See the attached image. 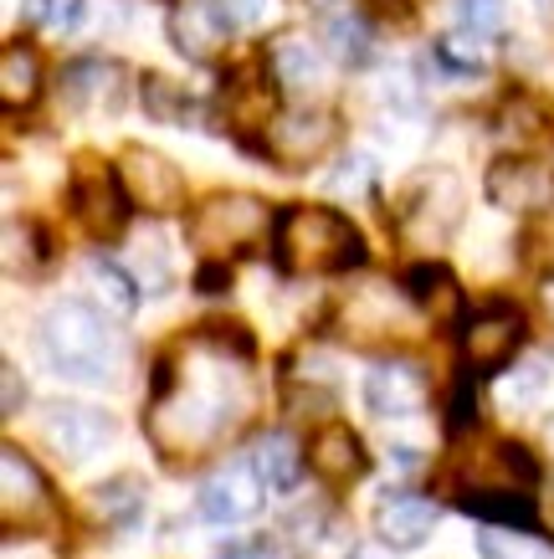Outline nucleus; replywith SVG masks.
<instances>
[{"instance_id":"f257e3e1","label":"nucleus","mask_w":554,"mask_h":559,"mask_svg":"<svg viewBox=\"0 0 554 559\" xmlns=\"http://www.w3.org/2000/svg\"><path fill=\"white\" fill-rule=\"evenodd\" d=\"M232 349L252 355V340L241 323H205L185 365H160L150 401V437L165 457H196L205 447H216L226 431L247 421L252 411V385L247 374L232 370Z\"/></svg>"},{"instance_id":"f03ea898","label":"nucleus","mask_w":554,"mask_h":559,"mask_svg":"<svg viewBox=\"0 0 554 559\" xmlns=\"http://www.w3.org/2000/svg\"><path fill=\"white\" fill-rule=\"evenodd\" d=\"M272 257L283 272H350L365 262V237L329 205H287L272 231Z\"/></svg>"},{"instance_id":"7ed1b4c3","label":"nucleus","mask_w":554,"mask_h":559,"mask_svg":"<svg viewBox=\"0 0 554 559\" xmlns=\"http://www.w3.org/2000/svg\"><path fill=\"white\" fill-rule=\"evenodd\" d=\"M42 349H47L51 370L68 374V380H83V385H108L123 370V344L114 340V329L98 308L78 304H57L42 319Z\"/></svg>"},{"instance_id":"20e7f679","label":"nucleus","mask_w":554,"mask_h":559,"mask_svg":"<svg viewBox=\"0 0 554 559\" xmlns=\"http://www.w3.org/2000/svg\"><path fill=\"white\" fill-rule=\"evenodd\" d=\"M278 231L268 201H257L247 190H221V195H205L190 216V247L201 257H236L257 247V241Z\"/></svg>"},{"instance_id":"39448f33","label":"nucleus","mask_w":554,"mask_h":559,"mask_svg":"<svg viewBox=\"0 0 554 559\" xmlns=\"http://www.w3.org/2000/svg\"><path fill=\"white\" fill-rule=\"evenodd\" d=\"M129 190L118 180V170L98 165V159H83L78 175H72V211L87 226V237L98 241H118L129 231Z\"/></svg>"},{"instance_id":"423d86ee","label":"nucleus","mask_w":554,"mask_h":559,"mask_svg":"<svg viewBox=\"0 0 554 559\" xmlns=\"http://www.w3.org/2000/svg\"><path fill=\"white\" fill-rule=\"evenodd\" d=\"M457 221H462V186H457V175L437 170L405 195L401 237L416 247H441L457 231Z\"/></svg>"},{"instance_id":"0eeeda50","label":"nucleus","mask_w":554,"mask_h":559,"mask_svg":"<svg viewBox=\"0 0 554 559\" xmlns=\"http://www.w3.org/2000/svg\"><path fill=\"white\" fill-rule=\"evenodd\" d=\"M118 180L129 190V201L150 216H175L185 211V175L169 165L160 150H144V144H129L118 154Z\"/></svg>"},{"instance_id":"6e6552de","label":"nucleus","mask_w":554,"mask_h":559,"mask_svg":"<svg viewBox=\"0 0 554 559\" xmlns=\"http://www.w3.org/2000/svg\"><path fill=\"white\" fill-rule=\"evenodd\" d=\"M42 437L57 457L68 462H93L114 441V416L98 406H83V401H51L42 411Z\"/></svg>"},{"instance_id":"1a4fd4ad","label":"nucleus","mask_w":554,"mask_h":559,"mask_svg":"<svg viewBox=\"0 0 554 559\" xmlns=\"http://www.w3.org/2000/svg\"><path fill=\"white\" fill-rule=\"evenodd\" d=\"M0 513H5V534L21 528H42L51 519V488L42 467H36L21 447L0 452Z\"/></svg>"},{"instance_id":"9d476101","label":"nucleus","mask_w":554,"mask_h":559,"mask_svg":"<svg viewBox=\"0 0 554 559\" xmlns=\"http://www.w3.org/2000/svg\"><path fill=\"white\" fill-rule=\"evenodd\" d=\"M519 344H523V313L514 304L478 308L468 319V329H462V355H468V365L478 374L504 370L508 359L519 355Z\"/></svg>"},{"instance_id":"9b49d317","label":"nucleus","mask_w":554,"mask_h":559,"mask_svg":"<svg viewBox=\"0 0 554 559\" xmlns=\"http://www.w3.org/2000/svg\"><path fill=\"white\" fill-rule=\"evenodd\" d=\"M329 144H334V114H323V108H287L268 129V154L287 170L314 165Z\"/></svg>"},{"instance_id":"f8f14e48","label":"nucleus","mask_w":554,"mask_h":559,"mask_svg":"<svg viewBox=\"0 0 554 559\" xmlns=\"http://www.w3.org/2000/svg\"><path fill=\"white\" fill-rule=\"evenodd\" d=\"M236 26H241V21H236L221 0H180V5L169 11V36H175V47H180L185 57H196V62L216 57L221 47H232Z\"/></svg>"},{"instance_id":"ddd939ff","label":"nucleus","mask_w":554,"mask_h":559,"mask_svg":"<svg viewBox=\"0 0 554 559\" xmlns=\"http://www.w3.org/2000/svg\"><path fill=\"white\" fill-rule=\"evenodd\" d=\"M534 483L539 467L519 441H487L483 452L468 462V473H462V498L468 492H529Z\"/></svg>"},{"instance_id":"4468645a","label":"nucleus","mask_w":554,"mask_h":559,"mask_svg":"<svg viewBox=\"0 0 554 559\" xmlns=\"http://www.w3.org/2000/svg\"><path fill=\"white\" fill-rule=\"evenodd\" d=\"M262 509V477L252 462H232L201 483V519L205 524H247Z\"/></svg>"},{"instance_id":"2eb2a0df","label":"nucleus","mask_w":554,"mask_h":559,"mask_svg":"<svg viewBox=\"0 0 554 559\" xmlns=\"http://www.w3.org/2000/svg\"><path fill=\"white\" fill-rule=\"evenodd\" d=\"M487 201L498 205V211H514V216H523V211H539V205H550L554 195V180L544 165H534V159H493V170H487L483 180Z\"/></svg>"},{"instance_id":"dca6fc26","label":"nucleus","mask_w":554,"mask_h":559,"mask_svg":"<svg viewBox=\"0 0 554 559\" xmlns=\"http://www.w3.org/2000/svg\"><path fill=\"white\" fill-rule=\"evenodd\" d=\"M365 406L375 416H386V421H405V416H416L426 406V374L416 365H405V359H386V365H375L365 374Z\"/></svg>"},{"instance_id":"f3484780","label":"nucleus","mask_w":554,"mask_h":559,"mask_svg":"<svg viewBox=\"0 0 554 559\" xmlns=\"http://www.w3.org/2000/svg\"><path fill=\"white\" fill-rule=\"evenodd\" d=\"M437 528V503L421 492H390L386 503L375 509V534L386 549H421Z\"/></svg>"},{"instance_id":"a211bd4d","label":"nucleus","mask_w":554,"mask_h":559,"mask_svg":"<svg viewBox=\"0 0 554 559\" xmlns=\"http://www.w3.org/2000/svg\"><path fill=\"white\" fill-rule=\"evenodd\" d=\"M308 462H314V473H319L323 483H334V488H344V483H354V477H365V467H369L365 441L339 421H329V426L314 431V441H308Z\"/></svg>"},{"instance_id":"6ab92c4d","label":"nucleus","mask_w":554,"mask_h":559,"mask_svg":"<svg viewBox=\"0 0 554 559\" xmlns=\"http://www.w3.org/2000/svg\"><path fill=\"white\" fill-rule=\"evenodd\" d=\"M268 62H272V78L283 87H314L323 78V41L303 32H283L278 41L268 47Z\"/></svg>"},{"instance_id":"aec40b11","label":"nucleus","mask_w":554,"mask_h":559,"mask_svg":"<svg viewBox=\"0 0 554 559\" xmlns=\"http://www.w3.org/2000/svg\"><path fill=\"white\" fill-rule=\"evenodd\" d=\"M405 293H411V304L426 308L437 323L457 319V308H462V288H457V277L441 262H416V267L405 272Z\"/></svg>"},{"instance_id":"412c9836","label":"nucleus","mask_w":554,"mask_h":559,"mask_svg":"<svg viewBox=\"0 0 554 559\" xmlns=\"http://www.w3.org/2000/svg\"><path fill=\"white\" fill-rule=\"evenodd\" d=\"M252 467H257V477H262V488H272V492L298 488V477H303L298 441L287 437V431H272V437H262V441H257V452H252Z\"/></svg>"},{"instance_id":"4be33fe9","label":"nucleus","mask_w":554,"mask_h":559,"mask_svg":"<svg viewBox=\"0 0 554 559\" xmlns=\"http://www.w3.org/2000/svg\"><path fill=\"white\" fill-rule=\"evenodd\" d=\"M36 93H42V62L26 41H11L0 51V98H5V108H26V103H36Z\"/></svg>"},{"instance_id":"5701e85b","label":"nucleus","mask_w":554,"mask_h":559,"mask_svg":"<svg viewBox=\"0 0 554 559\" xmlns=\"http://www.w3.org/2000/svg\"><path fill=\"white\" fill-rule=\"evenodd\" d=\"M118 78H123V72H118L114 62H72V68L62 72V103H72V108H83V103H108V108H114Z\"/></svg>"},{"instance_id":"b1692460","label":"nucleus","mask_w":554,"mask_h":559,"mask_svg":"<svg viewBox=\"0 0 554 559\" xmlns=\"http://www.w3.org/2000/svg\"><path fill=\"white\" fill-rule=\"evenodd\" d=\"M87 509H93L98 524H134L139 509H144V483L139 477H114V483L87 492Z\"/></svg>"},{"instance_id":"393cba45","label":"nucleus","mask_w":554,"mask_h":559,"mask_svg":"<svg viewBox=\"0 0 554 559\" xmlns=\"http://www.w3.org/2000/svg\"><path fill=\"white\" fill-rule=\"evenodd\" d=\"M462 509H468L472 519H483V524H508V528H534L539 524L534 503H529L523 492H468Z\"/></svg>"},{"instance_id":"a878e982","label":"nucleus","mask_w":554,"mask_h":559,"mask_svg":"<svg viewBox=\"0 0 554 559\" xmlns=\"http://www.w3.org/2000/svg\"><path fill=\"white\" fill-rule=\"evenodd\" d=\"M323 47L334 51L339 62L365 68V62H369V26H365V16H354V11L329 16V21H323Z\"/></svg>"},{"instance_id":"bb28decb","label":"nucleus","mask_w":554,"mask_h":559,"mask_svg":"<svg viewBox=\"0 0 554 559\" xmlns=\"http://www.w3.org/2000/svg\"><path fill=\"white\" fill-rule=\"evenodd\" d=\"M87 277H93V288L103 293V304L114 308L118 319H129L139 308V283L129 277V267H118L108 257H93V262H87Z\"/></svg>"},{"instance_id":"cd10ccee","label":"nucleus","mask_w":554,"mask_h":559,"mask_svg":"<svg viewBox=\"0 0 554 559\" xmlns=\"http://www.w3.org/2000/svg\"><path fill=\"white\" fill-rule=\"evenodd\" d=\"M139 87H144V93H139V98H144V108H150L160 123H180L185 114H190V98H185L180 83H169V78H154V72H150Z\"/></svg>"},{"instance_id":"c85d7f7f","label":"nucleus","mask_w":554,"mask_h":559,"mask_svg":"<svg viewBox=\"0 0 554 559\" xmlns=\"http://www.w3.org/2000/svg\"><path fill=\"white\" fill-rule=\"evenodd\" d=\"M544 390H550V365H523L519 374L504 380V401L523 411V406H534V401H544Z\"/></svg>"},{"instance_id":"c756f323","label":"nucleus","mask_w":554,"mask_h":559,"mask_svg":"<svg viewBox=\"0 0 554 559\" xmlns=\"http://www.w3.org/2000/svg\"><path fill=\"white\" fill-rule=\"evenodd\" d=\"M457 21L468 36H498L504 32V11L498 0H457Z\"/></svg>"},{"instance_id":"7c9ffc66","label":"nucleus","mask_w":554,"mask_h":559,"mask_svg":"<svg viewBox=\"0 0 554 559\" xmlns=\"http://www.w3.org/2000/svg\"><path fill=\"white\" fill-rule=\"evenodd\" d=\"M36 262H42V252H36V226H21V221H5V267L11 272H32Z\"/></svg>"},{"instance_id":"2f4dec72","label":"nucleus","mask_w":554,"mask_h":559,"mask_svg":"<svg viewBox=\"0 0 554 559\" xmlns=\"http://www.w3.org/2000/svg\"><path fill=\"white\" fill-rule=\"evenodd\" d=\"M478 555L483 559H539V549L519 534H498V528H483L478 534Z\"/></svg>"},{"instance_id":"473e14b6","label":"nucleus","mask_w":554,"mask_h":559,"mask_svg":"<svg viewBox=\"0 0 554 559\" xmlns=\"http://www.w3.org/2000/svg\"><path fill=\"white\" fill-rule=\"evenodd\" d=\"M134 262H139V277L150 283V293H165L169 288V262H165V247H160V241H144Z\"/></svg>"},{"instance_id":"72a5a7b5","label":"nucleus","mask_w":554,"mask_h":559,"mask_svg":"<svg viewBox=\"0 0 554 559\" xmlns=\"http://www.w3.org/2000/svg\"><path fill=\"white\" fill-rule=\"evenodd\" d=\"M32 11L47 21L51 32H72L83 21V0H32Z\"/></svg>"},{"instance_id":"f704fd0d","label":"nucleus","mask_w":554,"mask_h":559,"mask_svg":"<svg viewBox=\"0 0 554 559\" xmlns=\"http://www.w3.org/2000/svg\"><path fill=\"white\" fill-rule=\"evenodd\" d=\"M329 186H334L339 195H359V190L369 186V159H365V154L344 159V165H339V175H329Z\"/></svg>"},{"instance_id":"c9c22d12","label":"nucleus","mask_w":554,"mask_h":559,"mask_svg":"<svg viewBox=\"0 0 554 559\" xmlns=\"http://www.w3.org/2000/svg\"><path fill=\"white\" fill-rule=\"evenodd\" d=\"M365 16L386 21V26H411L416 11H411V0H365Z\"/></svg>"},{"instance_id":"e433bc0d","label":"nucleus","mask_w":554,"mask_h":559,"mask_svg":"<svg viewBox=\"0 0 554 559\" xmlns=\"http://www.w3.org/2000/svg\"><path fill=\"white\" fill-rule=\"evenodd\" d=\"M437 62L447 72H483V57H468L462 41H437Z\"/></svg>"},{"instance_id":"4c0bfd02","label":"nucleus","mask_w":554,"mask_h":559,"mask_svg":"<svg viewBox=\"0 0 554 559\" xmlns=\"http://www.w3.org/2000/svg\"><path fill=\"white\" fill-rule=\"evenodd\" d=\"M221 5H226L241 26H257V21L272 16V5H278V0H221Z\"/></svg>"},{"instance_id":"58836bf2","label":"nucleus","mask_w":554,"mask_h":559,"mask_svg":"<svg viewBox=\"0 0 554 559\" xmlns=\"http://www.w3.org/2000/svg\"><path fill=\"white\" fill-rule=\"evenodd\" d=\"M5 416H16L21 411V374H16V365H5Z\"/></svg>"},{"instance_id":"ea45409f","label":"nucleus","mask_w":554,"mask_h":559,"mask_svg":"<svg viewBox=\"0 0 554 559\" xmlns=\"http://www.w3.org/2000/svg\"><path fill=\"white\" fill-rule=\"evenodd\" d=\"M221 559H272V549L268 544H226Z\"/></svg>"},{"instance_id":"a19ab883","label":"nucleus","mask_w":554,"mask_h":559,"mask_svg":"<svg viewBox=\"0 0 554 559\" xmlns=\"http://www.w3.org/2000/svg\"><path fill=\"white\" fill-rule=\"evenodd\" d=\"M416 462H421V452H411V447H396V452H390V467H401V473H416Z\"/></svg>"},{"instance_id":"79ce46f5","label":"nucleus","mask_w":554,"mask_h":559,"mask_svg":"<svg viewBox=\"0 0 554 559\" xmlns=\"http://www.w3.org/2000/svg\"><path fill=\"white\" fill-rule=\"evenodd\" d=\"M350 559H396V555H390L386 544H354Z\"/></svg>"},{"instance_id":"37998d69","label":"nucleus","mask_w":554,"mask_h":559,"mask_svg":"<svg viewBox=\"0 0 554 559\" xmlns=\"http://www.w3.org/2000/svg\"><path fill=\"white\" fill-rule=\"evenodd\" d=\"M539 298H544V313L554 319V277H544V288H539Z\"/></svg>"},{"instance_id":"c03bdc74","label":"nucleus","mask_w":554,"mask_h":559,"mask_svg":"<svg viewBox=\"0 0 554 559\" xmlns=\"http://www.w3.org/2000/svg\"><path fill=\"white\" fill-rule=\"evenodd\" d=\"M314 5H339V0H314Z\"/></svg>"}]
</instances>
